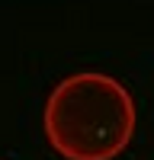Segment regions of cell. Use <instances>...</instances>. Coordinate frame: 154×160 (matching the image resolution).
<instances>
[{
    "label": "cell",
    "mask_w": 154,
    "mask_h": 160,
    "mask_svg": "<svg viewBox=\"0 0 154 160\" xmlns=\"http://www.w3.org/2000/svg\"><path fill=\"white\" fill-rule=\"evenodd\" d=\"M42 128L64 160H112L135 135L132 93L109 74L77 71L48 93Z\"/></svg>",
    "instance_id": "6da1fadb"
}]
</instances>
